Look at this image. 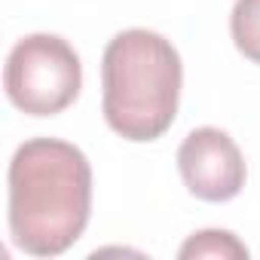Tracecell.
I'll return each mask as SVG.
<instances>
[{
  "label": "cell",
  "instance_id": "3",
  "mask_svg": "<svg viewBox=\"0 0 260 260\" xmlns=\"http://www.w3.org/2000/svg\"><path fill=\"white\" fill-rule=\"evenodd\" d=\"M83 86V68L74 46L55 34L19 40L4 68L10 101L28 116H52L74 104Z\"/></svg>",
  "mask_w": 260,
  "mask_h": 260
},
{
  "label": "cell",
  "instance_id": "6",
  "mask_svg": "<svg viewBox=\"0 0 260 260\" xmlns=\"http://www.w3.org/2000/svg\"><path fill=\"white\" fill-rule=\"evenodd\" d=\"M184 260H190V257H248V248L233 236V233H226V230H202V233H196V236H190L184 245H181V251H178Z\"/></svg>",
  "mask_w": 260,
  "mask_h": 260
},
{
  "label": "cell",
  "instance_id": "2",
  "mask_svg": "<svg viewBox=\"0 0 260 260\" xmlns=\"http://www.w3.org/2000/svg\"><path fill=\"white\" fill-rule=\"evenodd\" d=\"M181 55L156 31L132 28L116 34L101 58L104 119L125 141H156L178 116Z\"/></svg>",
  "mask_w": 260,
  "mask_h": 260
},
{
  "label": "cell",
  "instance_id": "4",
  "mask_svg": "<svg viewBox=\"0 0 260 260\" xmlns=\"http://www.w3.org/2000/svg\"><path fill=\"white\" fill-rule=\"evenodd\" d=\"M178 169L187 190L205 202H230L245 187V159L220 128H193L178 150Z\"/></svg>",
  "mask_w": 260,
  "mask_h": 260
},
{
  "label": "cell",
  "instance_id": "1",
  "mask_svg": "<svg viewBox=\"0 0 260 260\" xmlns=\"http://www.w3.org/2000/svg\"><path fill=\"white\" fill-rule=\"evenodd\" d=\"M92 208V166L58 138L25 141L10 162V233L34 257L64 254L86 230Z\"/></svg>",
  "mask_w": 260,
  "mask_h": 260
},
{
  "label": "cell",
  "instance_id": "5",
  "mask_svg": "<svg viewBox=\"0 0 260 260\" xmlns=\"http://www.w3.org/2000/svg\"><path fill=\"white\" fill-rule=\"evenodd\" d=\"M230 31L236 49L254 64H260V0H236Z\"/></svg>",
  "mask_w": 260,
  "mask_h": 260
}]
</instances>
